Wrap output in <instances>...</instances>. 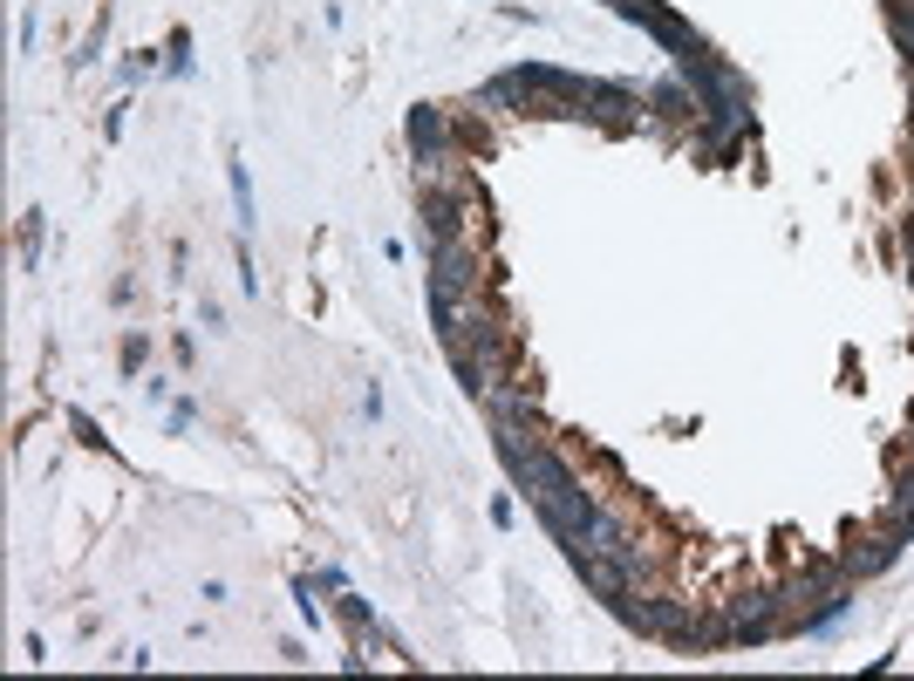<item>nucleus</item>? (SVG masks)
<instances>
[{"mask_svg": "<svg viewBox=\"0 0 914 681\" xmlns=\"http://www.w3.org/2000/svg\"><path fill=\"white\" fill-rule=\"evenodd\" d=\"M526 416H533V409H512V416H498V423L512 429V444H505V450H512V464H519V470H526V444H519V436H526ZM553 457H560V450H553L546 436H533V464H553Z\"/></svg>", "mask_w": 914, "mask_h": 681, "instance_id": "f257e3e1", "label": "nucleus"}]
</instances>
